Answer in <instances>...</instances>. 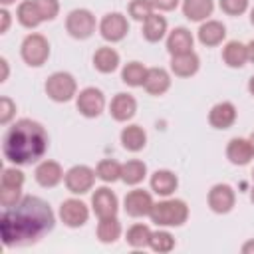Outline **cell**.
<instances>
[{
	"instance_id": "6da1fadb",
	"label": "cell",
	"mask_w": 254,
	"mask_h": 254,
	"mask_svg": "<svg viewBox=\"0 0 254 254\" xmlns=\"http://www.w3.org/2000/svg\"><path fill=\"white\" fill-rule=\"evenodd\" d=\"M56 226V214L52 206L34 194H24V198L12 206L4 208L0 214V236L6 248H22L40 242Z\"/></svg>"
},
{
	"instance_id": "7a4b0ae2",
	"label": "cell",
	"mask_w": 254,
	"mask_h": 254,
	"mask_svg": "<svg viewBox=\"0 0 254 254\" xmlns=\"http://www.w3.org/2000/svg\"><path fill=\"white\" fill-rule=\"evenodd\" d=\"M50 149L46 127L30 117L12 121L2 135V155L8 163L26 167L40 163Z\"/></svg>"
},
{
	"instance_id": "3957f363",
	"label": "cell",
	"mask_w": 254,
	"mask_h": 254,
	"mask_svg": "<svg viewBox=\"0 0 254 254\" xmlns=\"http://www.w3.org/2000/svg\"><path fill=\"white\" fill-rule=\"evenodd\" d=\"M189 204L183 198H173V196H165L163 200L155 202L149 218L153 224L161 226V228H179L189 220Z\"/></svg>"
},
{
	"instance_id": "277c9868",
	"label": "cell",
	"mask_w": 254,
	"mask_h": 254,
	"mask_svg": "<svg viewBox=\"0 0 254 254\" xmlns=\"http://www.w3.org/2000/svg\"><path fill=\"white\" fill-rule=\"evenodd\" d=\"M50 54H52L50 42L40 32H30L20 44V58L30 67H42L50 60Z\"/></svg>"
},
{
	"instance_id": "5b68a950",
	"label": "cell",
	"mask_w": 254,
	"mask_h": 254,
	"mask_svg": "<svg viewBox=\"0 0 254 254\" xmlns=\"http://www.w3.org/2000/svg\"><path fill=\"white\" fill-rule=\"evenodd\" d=\"M44 91L46 95L56 101V103H67L71 99H75L77 95V81L69 71H54L48 75L46 83H44Z\"/></svg>"
},
{
	"instance_id": "8992f818",
	"label": "cell",
	"mask_w": 254,
	"mask_h": 254,
	"mask_svg": "<svg viewBox=\"0 0 254 254\" xmlns=\"http://www.w3.org/2000/svg\"><path fill=\"white\" fill-rule=\"evenodd\" d=\"M97 26H99V22L95 20V14L91 10H87V8H73L65 16V32H67V36L73 38V40H79V42L89 40L95 34Z\"/></svg>"
},
{
	"instance_id": "52a82bcc",
	"label": "cell",
	"mask_w": 254,
	"mask_h": 254,
	"mask_svg": "<svg viewBox=\"0 0 254 254\" xmlns=\"http://www.w3.org/2000/svg\"><path fill=\"white\" fill-rule=\"evenodd\" d=\"M75 107H77V111H79L81 117H85V119H97L105 111V107H107L105 93L99 87H95V85L83 87L75 95Z\"/></svg>"
},
{
	"instance_id": "ba28073f",
	"label": "cell",
	"mask_w": 254,
	"mask_h": 254,
	"mask_svg": "<svg viewBox=\"0 0 254 254\" xmlns=\"http://www.w3.org/2000/svg\"><path fill=\"white\" fill-rule=\"evenodd\" d=\"M95 179H97V173L89 165H73L65 171L64 185L71 194L81 196V194H87L89 190H93Z\"/></svg>"
},
{
	"instance_id": "9c48e42d",
	"label": "cell",
	"mask_w": 254,
	"mask_h": 254,
	"mask_svg": "<svg viewBox=\"0 0 254 254\" xmlns=\"http://www.w3.org/2000/svg\"><path fill=\"white\" fill-rule=\"evenodd\" d=\"M97 32L109 44L123 42L127 38V34H129V20H127V16L123 12H107V14L101 16Z\"/></svg>"
},
{
	"instance_id": "30bf717a",
	"label": "cell",
	"mask_w": 254,
	"mask_h": 254,
	"mask_svg": "<svg viewBox=\"0 0 254 254\" xmlns=\"http://www.w3.org/2000/svg\"><path fill=\"white\" fill-rule=\"evenodd\" d=\"M89 212H91L89 206L81 198L71 196V198L62 200L58 216L64 222V226H67V228H81L89 220Z\"/></svg>"
},
{
	"instance_id": "8fae6325",
	"label": "cell",
	"mask_w": 254,
	"mask_h": 254,
	"mask_svg": "<svg viewBox=\"0 0 254 254\" xmlns=\"http://www.w3.org/2000/svg\"><path fill=\"white\" fill-rule=\"evenodd\" d=\"M206 204L214 214H228L236 204V190L228 183H216L206 194Z\"/></svg>"
},
{
	"instance_id": "7c38bea8",
	"label": "cell",
	"mask_w": 254,
	"mask_h": 254,
	"mask_svg": "<svg viewBox=\"0 0 254 254\" xmlns=\"http://www.w3.org/2000/svg\"><path fill=\"white\" fill-rule=\"evenodd\" d=\"M155 200H153V194L145 189H131L127 190V194L123 196V210L127 216L131 218H143V216H149L151 208H153Z\"/></svg>"
},
{
	"instance_id": "4fadbf2b",
	"label": "cell",
	"mask_w": 254,
	"mask_h": 254,
	"mask_svg": "<svg viewBox=\"0 0 254 254\" xmlns=\"http://www.w3.org/2000/svg\"><path fill=\"white\" fill-rule=\"evenodd\" d=\"M64 177H65V171H64V167L58 161H54V159H42L40 163H36L34 179H36V183L42 189H54V187H58L60 183H64Z\"/></svg>"
},
{
	"instance_id": "5bb4252c",
	"label": "cell",
	"mask_w": 254,
	"mask_h": 254,
	"mask_svg": "<svg viewBox=\"0 0 254 254\" xmlns=\"http://www.w3.org/2000/svg\"><path fill=\"white\" fill-rule=\"evenodd\" d=\"M91 210L97 218L117 216L119 212V198L109 187H97L91 194Z\"/></svg>"
},
{
	"instance_id": "9a60e30c",
	"label": "cell",
	"mask_w": 254,
	"mask_h": 254,
	"mask_svg": "<svg viewBox=\"0 0 254 254\" xmlns=\"http://www.w3.org/2000/svg\"><path fill=\"white\" fill-rule=\"evenodd\" d=\"M107 109H109V115H111L113 121L127 123V121H131L137 115V99L131 93L119 91V93H115L111 97Z\"/></svg>"
},
{
	"instance_id": "2e32d148",
	"label": "cell",
	"mask_w": 254,
	"mask_h": 254,
	"mask_svg": "<svg viewBox=\"0 0 254 254\" xmlns=\"http://www.w3.org/2000/svg\"><path fill=\"white\" fill-rule=\"evenodd\" d=\"M236 119H238V109L232 101H218L208 111V125L218 131L230 129L236 123Z\"/></svg>"
},
{
	"instance_id": "e0dca14e",
	"label": "cell",
	"mask_w": 254,
	"mask_h": 254,
	"mask_svg": "<svg viewBox=\"0 0 254 254\" xmlns=\"http://www.w3.org/2000/svg\"><path fill=\"white\" fill-rule=\"evenodd\" d=\"M196 40L204 46V48H216L226 40V26L220 20H204L200 22L198 30H196Z\"/></svg>"
},
{
	"instance_id": "ac0fdd59",
	"label": "cell",
	"mask_w": 254,
	"mask_h": 254,
	"mask_svg": "<svg viewBox=\"0 0 254 254\" xmlns=\"http://www.w3.org/2000/svg\"><path fill=\"white\" fill-rule=\"evenodd\" d=\"M165 46H167L169 56L187 54V52H192V48H194V36H192V32H190L189 28L177 26V28H173V30L167 34Z\"/></svg>"
},
{
	"instance_id": "d6986e66",
	"label": "cell",
	"mask_w": 254,
	"mask_h": 254,
	"mask_svg": "<svg viewBox=\"0 0 254 254\" xmlns=\"http://www.w3.org/2000/svg\"><path fill=\"white\" fill-rule=\"evenodd\" d=\"M200 69V58L198 54L192 50V52H187V54H179V56H171V64H169V71L175 75V77H192L196 75Z\"/></svg>"
},
{
	"instance_id": "ffe728a7",
	"label": "cell",
	"mask_w": 254,
	"mask_h": 254,
	"mask_svg": "<svg viewBox=\"0 0 254 254\" xmlns=\"http://www.w3.org/2000/svg\"><path fill=\"white\" fill-rule=\"evenodd\" d=\"M226 159L234 167L250 165V161L254 159V151H252V145H250L248 137H232L226 143Z\"/></svg>"
},
{
	"instance_id": "44dd1931",
	"label": "cell",
	"mask_w": 254,
	"mask_h": 254,
	"mask_svg": "<svg viewBox=\"0 0 254 254\" xmlns=\"http://www.w3.org/2000/svg\"><path fill=\"white\" fill-rule=\"evenodd\" d=\"M149 187L155 194L159 196H173L175 190L179 189V177L171 169H157L149 177Z\"/></svg>"
},
{
	"instance_id": "7402d4cb",
	"label": "cell",
	"mask_w": 254,
	"mask_h": 254,
	"mask_svg": "<svg viewBox=\"0 0 254 254\" xmlns=\"http://www.w3.org/2000/svg\"><path fill=\"white\" fill-rule=\"evenodd\" d=\"M171 83H173V77H171L169 69H165V67H149L145 83H143V89L153 97H161L171 89Z\"/></svg>"
},
{
	"instance_id": "603a6c76",
	"label": "cell",
	"mask_w": 254,
	"mask_h": 254,
	"mask_svg": "<svg viewBox=\"0 0 254 254\" xmlns=\"http://www.w3.org/2000/svg\"><path fill=\"white\" fill-rule=\"evenodd\" d=\"M222 62L230 69H240L244 67L250 58H248V44H242L238 40H230L222 46Z\"/></svg>"
},
{
	"instance_id": "cb8c5ba5",
	"label": "cell",
	"mask_w": 254,
	"mask_h": 254,
	"mask_svg": "<svg viewBox=\"0 0 254 254\" xmlns=\"http://www.w3.org/2000/svg\"><path fill=\"white\" fill-rule=\"evenodd\" d=\"M119 141H121V147L129 153H139L145 149L147 145V131L137 125V123H129L121 129L119 133Z\"/></svg>"
},
{
	"instance_id": "d4e9b609",
	"label": "cell",
	"mask_w": 254,
	"mask_h": 254,
	"mask_svg": "<svg viewBox=\"0 0 254 254\" xmlns=\"http://www.w3.org/2000/svg\"><path fill=\"white\" fill-rule=\"evenodd\" d=\"M141 34H143V38H145L149 44H157V42L165 40L167 34H169V22H167V18L161 16V12H153V14L143 22Z\"/></svg>"
},
{
	"instance_id": "484cf974",
	"label": "cell",
	"mask_w": 254,
	"mask_h": 254,
	"mask_svg": "<svg viewBox=\"0 0 254 254\" xmlns=\"http://www.w3.org/2000/svg\"><path fill=\"white\" fill-rule=\"evenodd\" d=\"M91 62H93V67L99 71V73H113L117 67H119V64H121V56H119V52L115 50V48H111V46H101V48H97L95 52H93V58H91Z\"/></svg>"
},
{
	"instance_id": "4316f807",
	"label": "cell",
	"mask_w": 254,
	"mask_h": 254,
	"mask_svg": "<svg viewBox=\"0 0 254 254\" xmlns=\"http://www.w3.org/2000/svg\"><path fill=\"white\" fill-rule=\"evenodd\" d=\"M183 16L190 22H204L214 12V0H183L181 2Z\"/></svg>"
},
{
	"instance_id": "83f0119b",
	"label": "cell",
	"mask_w": 254,
	"mask_h": 254,
	"mask_svg": "<svg viewBox=\"0 0 254 254\" xmlns=\"http://www.w3.org/2000/svg\"><path fill=\"white\" fill-rule=\"evenodd\" d=\"M121 234H123V226L117 216L99 218V222L95 226V236L101 244H115L121 238Z\"/></svg>"
},
{
	"instance_id": "f1b7e54d",
	"label": "cell",
	"mask_w": 254,
	"mask_h": 254,
	"mask_svg": "<svg viewBox=\"0 0 254 254\" xmlns=\"http://www.w3.org/2000/svg\"><path fill=\"white\" fill-rule=\"evenodd\" d=\"M16 20L26 30H36L40 24H44L40 10L36 6V0H22L16 8Z\"/></svg>"
},
{
	"instance_id": "f546056e",
	"label": "cell",
	"mask_w": 254,
	"mask_h": 254,
	"mask_svg": "<svg viewBox=\"0 0 254 254\" xmlns=\"http://www.w3.org/2000/svg\"><path fill=\"white\" fill-rule=\"evenodd\" d=\"M147 163L141 159H129L121 165V181L127 187H137L147 179Z\"/></svg>"
},
{
	"instance_id": "4dcf8cb0",
	"label": "cell",
	"mask_w": 254,
	"mask_h": 254,
	"mask_svg": "<svg viewBox=\"0 0 254 254\" xmlns=\"http://www.w3.org/2000/svg\"><path fill=\"white\" fill-rule=\"evenodd\" d=\"M147 71H149V67L143 65L141 62H137V60L127 62L121 67V81L125 85H129V87H143L145 77H147Z\"/></svg>"
},
{
	"instance_id": "1f68e13d",
	"label": "cell",
	"mask_w": 254,
	"mask_h": 254,
	"mask_svg": "<svg viewBox=\"0 0 254 254\" xmlns=\"http://www.w3.org/2000/svg\"><path fill=\"white\" fill-rule=\"evenodd\" d=\"M151 228L143 222H135L127 228L125 232V242L131 248H149V240H151Z\"/></svg>"
},
{
	"instance_id": "d6a6232c",
	"label": "cell",
	"mask_w": 254,
	"mask_h": 254,
	"mask_svg": "<svg viewBox=\"0 0 254 254\" xmlns=\"http://www.w3.org/2000/svg\"><path fill=\"white\" fill-rule=\"evenodd\" d=\"M121 165L119 161L115 159H101L97 165H95V173H97V179L103 181L105 185H113L117 181H121Z\"/></svg>"
},
{
	"instance_id": "836d02e7",
	"label": "cell",
	"mask_w": 254,
	"mask_h": 254,
	"mask_svg": "<svg viewBox=\"0 0 254 254\" xmlns=\"http://www.w3.org/2000/svg\"><path fill=\"white\" fill-rule=\"evenodd\" d=\"M177 242H175V236L167 230V228H161L159 230H153L151 232V240H149V248L153 252H159V254H167L171 250H175Z\"/></svg>"
},
{
	"instance_id": "e575fe53",
	"label": "cell",
	"mask_w": 254,
	"mask_h": 254,
	"mask_svg": "<svg viewBox=\"0 0 254 254\" xmlns=\"http://www.w3.org/2000/svg\"><path fill=\"white\" fill-rule=\"evenodd\" d=\"M155 12V6L151 0H129L127 4V14L135 20V22H145L151 14Z\"/></svg>"
},
{
	"instance_id": "d590c367",
	"label": "cell",
	"mask_w": 254,
	"mask_h": 254,
	"mask_svg": "<svg viewBox=\"0 0 254 254\" xmlns=\"http://www.w3.org/2000/svg\"><path fill=\"white\" fill-rule=\"evenodd\" d=\"M26 183V175L18 165L6 167L0 175V187H10V189H22Z\"/></svg>"
},
{
	"instance_id": "8d00e7d4",
	"label": "cell",
	"mask_w": 254,
	"mask_h": 254,
	"mask_svg": "<svg viewBox=\"0 0 254 254\" xmlns=\"http://www.w3.org/2000/svg\"><path fill=\"white\" fill-rule=\"evenodd\" d=\"M218 8L226 14V16H242L248 12L250 8V0H218Z\"/></svg>"
},
{
	"instance_id": "74e56055",
	"label": "cell",
	"mask_w": 254,
	"mask_h": 254,
	"mask_svg": "<svg viewBox=\"0 0 254 254\" xmlns=\"http://www.w3.org/2000/svg\"><path fill=\"white\" fill-rule=\"evenodd\" d=\"M16 117V101L8 95L0 97V125L8 127Z\"/></svg>"
},
{
	"instance_id": "f35d334b",
	"label": "cell",
	"mask_w": 254,
	"mask_h": 254,
	"mask_svg": "<svg viewBox=\"0 0 254 254\" xmlns=\"http://www.w3.org/2000/svg\"><path fill=\"white\" fill-rule=\"evenodd\" d=\"M36 6L44 22H52L60 16V0H36Z\"/></svg>"
},
{
	"instance_id": "ab89813d",
	"label": "cell",
	"mask_w": 254,
	"mask_h": 254,
	"mask_svg": "<svg viewBox=\"0 0 254 254\" xmlns=\"http://www.w3.org/2000/svg\"><path fill=\"white\" fill-rule=\"evenodd\" d=\"M24 198L22 189H10V187H0V204L2 208H12Z\"/></svg>"
},
{
	"instance_id": "60d3db41",
	"label": "cell",
	"mask_w": 254,
	"mask_h": 254,
	"mask_svg": "<svg viewBox=\"0 0 254 254\" xmlns=\"http://www.w3.org/2000/svg\"><path fill=\"white\" fill-rule=\"evenodd\" d=\"M155 6V12H173L179 8L183 0H151Z\"/></svg>"
},
{
	"instance_id": "b9f144b4",
	"label": "cell",
	"mask_w": 254,
	"mask_h": 254,
	"mask_svg": "<svg viewBox=\"0 0 254 254\" xmlns=\"http://www.w3.org/2000/svg\"><path fill=\"white\" fill-rule=\"evenodd\" d=\"M10 24H12V12L8 8H0V34H6L10 30Z\"/></svg>"
},
{
	"instance_id": "7bdbcfd3",
	"label": "cell",
	"mask_w": 254,
	"mask_h": 254,
	"mask_svg": "<svg viewBox=\"0 0 254 254\" xmlns=\"http://www.w3.org/2000/svg\"><path fill=\"white\" fill-rule=\"evenodd\" d=\"M0 67H2V73H0V83H4L10 75V64L6 58H0Z\"/></svg>"
},
{
	"instance_id": "ee69618b",
	"label": "cell",
	"mask_w": 254,
	"mask_h": 254,
	"mask_svg": "<svg viewBox=\"0 0 254 254\" xmlns=\"http://www.w3.org/2000/svg\"><path fill=\"white\" fill-rule=\"evenodd\" d=\"M240 252H242V254H254V238L246 240V242L240 246Z\"/></svg>"
},
{
	"instance_id": "f6af8a7d",
	"label": "cell",
	"mask_w": 254,
	"mask_h": 254,
	"mask_svg": "<svg viewBox=\"0 0 254 254\" xmlns=\"http://www.w3.org/2000/svg\"><path fill=\"white\" fill-rule=\"evenodd\" d=\"M248 58H250V62L254 64V40L248 42Z\"/></svg>"
},
{
	"instance_id": "bcb514c9",
	"label": "cell",
	"mask_w": 254,
	"mask_h": 254,
	"mask_svg": "<svg viewBox=\"0 0 254 254\" xmlns=\"http://www.w3.org/2000/svg\"><path fill=\"white\" fill-rule=\"evenodd\" d=\"M248 93H250V95L254 97V75H252V77L248 79Z\"/></svg>"
},
{
	"instance_id": "7dc6e473",
	"label": "cell",
	"mask_w": 254,
	"mask_h": 254,
	"mask_svg": "<svg viewBox=\"0 0 254 254\" xmlns=\"http://www.w3.org/2000/svg\"><path fill=\"white\" fill-rule=\"evenodd\" d=\"M0 4H2L4 8H8V6H12V4H16V0H0Z\"/></svg>"
},
{
	"instance_id": "c3c4849f",
	"label": "cell",
	"mask_w": 254,
	"mask_h": 254,
	"mask_svg": "<svg viewBox=\"0 0 254 254\" xmlns=\"http://www.w3.org/2000/svg\"><path fill=\"white\" fill-rule=\"evenodd\" d=\"M248 141H250V145H252V151H254V131L250 133V137H248Z\"/></svg>"
},
{
	"instance_id": "681fc988",
	"label": "cell",
	"mask_w": 254,
	"mask_h": 254,
	"mask_svg": "<svg viewBox=\"0 0 254 254\" xmlns=\"http://www.w3.org/2000/svg\"><path fill=\"white\" fill-rule=\"evenodd\" d=\"M250 24H252V26H254V6H252V8H250Z\"/></svg>"
},
{
	"instance_id": "f907efd6",
	"label": "cell",
	"mask_w": 254,
	"mask_h": 254,
	"mask_svg": "<svg viewBox=\"0 0 254 254\" xmlns=\"http://www.w3.org/2000/svg\"><path fill=\"white\" fill-rule=\"evenodd\" d=\"M250 200H252V204H254V187H252V190H250Z\"/></svg>"
},
{
	"instance_id": "816d5d0a",
	"label": "cell",
	"mask_w": 254,
	"mask_h": 254,
	"mask_svg": "<svg viewBox=\"0 0 254 254\" xmlns=\"http://www.w3.org/2000/svg\"><path fill=\"white\" fill-rule=\"evenodd\" d=\"M252 181H254V169H252Z\"/></svg>"
}]
</instances>
